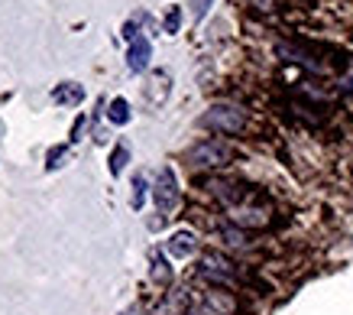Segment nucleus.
Segmentation results:
<instances>
[{
    "label": "nucleus",
    "mask_w": 353,
    "mask_h": 315,
    "mask_svg": "<svg viewBox=\"0 0 353 315\" xmlns=\"http://www.w3.org/2000/svg\"><path fill=\"white\" fill-rule=\"evenodd\" d=\"M152 280L159 283V286H169V280H172V267L162 254H152Z\"/></svg>",
    "instance_id": "10"
},
{
    "label": "nucleus",
    "mask_w": 353,
    "mask_h": 315,
    "mask_svg": "<svg viewBox=\"0 0 353 315\" xmlns=\"http://www.w3.org/2000/svg\"><path fill=\"white\" fill-rule=\"evenodd\" d=\"M123 315H139V305H130V309H127Z\"/></svg>",
    "instance_id": "20"
},
{
    "label": "nucleus",
    "mask_w": 353,
    "mask_h": 315,
    "mask_svg": "<svg viewBox=\"0 0 353 315\" xmlns=\"http://www.w3.org/2000/svg\"><path fill=\"white\" fill-rule=\"evenodd\" d=\"M152 198H156V208H159L162 215H169L172 208L179 205V182H175V173H172L169 166L159 169V179H156Z\"/></svg>",
    "instance_id": "5"
},
{
    "label": "nucleus",
    "mask_w": 353,
    "mask_h": 315,
    "mask_svg": "<svg viewBox=\"0 0 353 315\" xmlns=\"http://www.w3.org/2000/svg\"><path fill=\"white\" fill-rule=\"evenodd\" d=\"M65 146H55V150H49V156H46V169H59L62 166V160H65Z\"/></svg>",
    "instance_id": "14"
},
{
    "label": "nucleus",
    "mask_w": 353,
    "mask_h": 315,
    "mask_svg": "<svg viewBox=\"0 0 353 315\" xmlns=\"http://www.w3.org/2000/svg\"><path fill=\"white\" fill-rule=\"evenodd\" d=\"M236 303L230 299V296L224 293V289H208V293H201V299H194L192 309L188 312L192 315H234Z\"/></svg>",
    "instance_id": "3"
},
{
    "label": "nucleus",
    "mask_w": 353,
    "mask_h": 315,
    "mask_svg": "<svg viewBox=\"0 0 353 315\" xmlns=\"http://www.w3.org/2000/svg\"><path fill=\"white\" fill-rule=\"evenodd\" d=\"M343 95H347V98H353V78H347V82H343Z\"/></svg>",
    "instance_id": "18"
},
{
    "label": "nucleus",
    "mask_w": 353,
    "mask_h": 315,
    "mask_svg": "<svg viewBox=\"0 0 353 315\" xmlns=\"http://www.w3.org/2000/svg\"><path fill=\"white\" fill-rule=\"evenodd\" d=\"M165 250H169L172 257H179V260L192 257L194 250H198V238H194V231H175V234L165 240Z\"/></svg>",
    "instance_id": "7"
},
{
    "label": "nucleus",
    "mask_w": 353,
    "mask_h": 315,
    "mask_svg": "<svg viewBox=\"0 0 353 315\" xmlns=\"http://www.w3.org/2000/svg\"><path fill=\"white\" fill-rule=\"evenodd\" d=\"M127 163H130V150H127V146H123V143H120L117 150L110 153V175H120V173H123V166H127Z\"/></svg>",
    "instance_id": "11"
},
{
    "label": "nucleus",
    "mask_w": 353,
    "mask_h": 315,
    "mask_svg": "<svg viewBox=\"0 0 353 315\" xmlns=\"http://www.w3.org/2000/svg\"><path fill=\"white\" fill-rule=\"evenodd\" d=\"M108 117L110 124H117V127H123V124H130V104L127 98H114L108 104Z\"/></svg>",
    "instance_id": "9"
},
{
    "label": "nucleus",
    "mask_w": 353,
    "mask_h": 315,
    "mask_svg": "<svg viewBox=\"0 0 353 315\" xmlns=\"http://www.w3.org/2000/svg\"><path fill=\"white\" fill-rule=\"evenodd\" d=\"M236 156V146L227 140H217V137H211V140H201L194 143L192 150H188V163L198 166V169H221V166H230Z\"/></svg>",
    "instance_id": "1"
},
{
    "label": "nucleus",
    "mask_w": 353,
    "mask_h": 315,
    "mask_svg": "<svg viewBox=\"0 0 353 315\" xmlns=\"http://www.w3.org/2000/svg\"><path fill=\"white\" fill-rule=\"evenodd\" d=\"M221 234H224V238H227V244H230V247H246V234H243V231L224 228V231H221Z\"/></svg>",
    "instance_id": "15"
},
{
    "label": "nucleus",
    "mask_w": 353,
    "mask_h": 315,
    "mask_svg": "<svg viewBox=\"0 0 353 315\" xmlns=\"http://www.w3.org/2000/svg\"><path fill=\"white\" fill-rule=\"evenodd\" d=\"M150 59H152V46H150V39H146L143 33H137L133 39H130V52H127V66H130V72H146Z\"/></svg>",
    "instance_id": "6"
},
{
    "label": "nucleus",
    "mask_w": 353,
    "mask_h": 315,
    "mask_svg": "<svg viewBox=\"0 0 353 315\" xmlns=\"http://www.w3.org/2000/svg\"><path fill=\"white\" fill-rule=\"evenodd\" d=\"M208 7H211V0H192V17L194 20H204Z\"/></svg>",
    "instance_id": "16"
},
{
    "label": "nucleus",
    "mask_w": 353,
    "mask_h": 315,
    "mask_svg": "<svg viewBox=\"0 0 353 315\" xmlns=\"http://www.w3.org/2000/svg\"><path fill=\"white\" fill-rule=\"evenodd\" d=\"M81 98H85V88L78 85V82H62V85L52 88V101L55 104H62V108L81 104Z\"/></svg>",
    "instance_id": "8"
},
{
    "label": "nucleus",
    "mask_w": 353,
    "mask_h": 315,
    "mask_svg": "<svg viewBox=\"0 0 353 315\" xmlns=\"http://www.w3.org/2000/svg\"><path fill=\"white\" fill-rule=\"evenodd\" d=\"M253 7H263V10H269V7H272V0H253Z\"/></svg>",
    "instance_id": "19"
},
{
    "label": "nucleus",
    "mask_w": 353,
    "mask_h": 315,
    "mask_svg": "<svg viewBox=\"0 0 353 315\" xmlns=\"http://www.w3.org/2000/svg\"><path fill=\"white\" fill-rule=\"evenodd\" d=\"M81 133H85V117H78V120H75V127H72V143L81 140Z\"/></svg>",
    "instance_id": "17"
},
{
    "label": "nucleus",
    "mask_w": 353,
    "mask_h": 315,
    "mask_svg": "<svg viewBox=\"0 0 353 315\" xmlns=\"http://www.w3.org/2000/svg\"><path fill=\"white\" fill-rule=\"evenodd\" d=\"M201 127L214 133H240L246 127V114L234 104H214L201 114Z\"/></svg>",
    "instance_id": "2"
},
{
    "label": "nucleus",
    "mask_w": 353,
    "mask_h": 315,
    "mask_svg": "<svg viewBox=\"0 0 353 315\" xmlns=\"http://www.w3.org/2000/svg\"><path fill=\"white\" fill-rule=\"evenodd\" d=\"M143 202H146V179H143V175H137V179H133V198H130V205L137 208H143Z\"/></svg>",
    "instance_id": "12"
},
{
    "label": "nucleus",
    "mask_w": 353,
    "mask_h": 315,
    "mask_svg": "<svg viewBox=\"0 0 353 315\" xmlns=\"http://www.w3.org/2000/svg\"><path fill=\"white\" fill-rule=\"evenodd\" d=\"M179 26H182V10L169 7V13H165V33H179Z\"/></svg>",
    "instance_id": "13"
},
{
    "label": "nucleus",
    "mask_w": 353,
    "mask_h": 315,
    "mask_svg": "<svg viewBox=\"0 0 353 315\" xmlns=\"http://www.w3.org/2000/svg\"><path fill=\"white\" fill-rule=\"evenodd\" d=\"M198 273H201L204 280H211L214 286H230V283L236 280L234 263L227 260V257H221V254H204Z\"/></svg>",
    "instance_id": "4"
}]
</instances>
